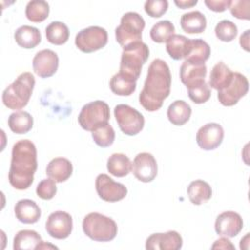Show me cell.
Returning <instances> with one entry per match:
<instances>
[{
	"mask_svg": "<svg viewBox=\"0 0 250 250\" xmlns=\"http://www.w3.org/2000/svg\"><path fill=\"white\" fill-rule=\"evenodd\" d=\"M187 191L190 202L194 205H201L208 201L212 196V188L210 185L203 180H195L191 182Z\"/></svg>",
	"mask_w": 250,
	"mask_h": 250,
	"instance_id": "484cf974",
	"label": "cell"
},
{
	"mask_svg": "<svg viewBox=\"0 0 250 250\" xmlns=\"http://www.w3.org/2000/svg\"><path fill=\"white\" fill-rule=\"evenodd\" d=\"M181 27L182 29L189 34L201 33L205 30L207 21L205 16L199 11H192L186 13L181 17Z\"/></svg>",
	"mask_w": 250,
	"mask_h": 250,
	"instance_id": "cb8c5ba5",
	"label": "cell"
},
{
	"mask_svg": "<svg viewBox=\"0 0 250 250\" xmlns=\"http://www.w3.org/2000/svg\"><path fill=\"white\" fill-rule=\"evenodd\" d=\"M56 193H57L56 182L51 178L42 180L36 187V194L41 199L50 200L56 195Z\"/></svg>",
	"mask_w": 250,
	"mask_h": 250,
	"instance_id": "f35d334b",
	"label": "cell"
},
{
	"mask_svg": "<svg viewBox=\"0 0 250 250\" xmlns=\"http://www.w3.org/2000/svg\"><path fill=\"white\" fill-rule=\"evenodd\" d=\"M183 246V238L176 230L164 233H153L146 240L147 250H179Z\"/></svg>",
	"mask_w": 250,
	"mask_h": 250,
	"instance_id": "e0dca14e",
	"label": "cell"
},
{
	"mask_svg": "<svg viewBox=\"0 0 250 250\" xmlns=\"http://www.w3.org/2000/svg\"><path fill=\"white\" fill-rule=\"evenodd\" d=\"M95 186L99 197L106 202L120 201L128 192L127 188L123 184L114 182L106 174L98 175Z\"/></svg>",
	"mask_w": 250,
	"mask_h": 250,
	"instance_id": "30bf717a",
	"label": "cell"
},
{
	"mask_svg": "<svg viewBox=\"0 0 250 250\" xmlns=\"http://www.w3.org/2000/svg\"><path fill=\"white\" fill-rule=\"evenodd\" d=\"M8 125L11 131L16 134H26L33 126V118L27 111L18 110L10 114Z\"/></svg>",
	"mask_w": 250,
	"mask_h": 250,
	"instance_id": "f1b7e54d",
	"label": "cell"
},
{
	"mask_svg": "<svg viewBox=\"0 0 250 250\" xmlns=\"http://www.w3.org/2000/svg\"><path fill=\"white\" fill-rule=\"evenodd\" d=\"M205 5L213 12L222 13L229 9L230 0H205Z\"/></svg>",
	"mask_w": 250,
	"mask_h": 250,
	"instance_id": "60d3db41",
	"label": "cell"
},
{
	"mask_svg": "<svg viewBox=\"0 0 250 250\" xmlns=\"http://www.w3.org/2000/svg\"><path fill=\"white\" fill-rule=\"evenodd\" d=\"M243 228L241 216L234 211L221 213L215 221V230L217 234L226 237L236 236Z\"/></svg>",
	"mask_w": 250,
	"mask_h": 250,
	"instance_id": "2e32d148",
	"label": "cell"
},
{
	"mask_svg": "<svg viewBox=\"0 0 250 250\" xmlns=\"http://www.w3.org/2000/svg\"><path fill=\"white\" fill-rule=\"evenodd\" d=\"M50 13L49 4L43 0L29 1L25 7V16L32 22H41L45 21Z\"/></svg>",
	"mask_w": 250,
	"mask_h": 250,
	"instance_id": "d6a6232c",
	"label": "cell"
},
{
	"mask_svg": "<svg viewBox=\"0 0 250 250\" xmlns=\"http://www.w3.org/2000/svg\"><path fill=\"white\" fill-rule=\"evenodd\" d=\"M16 218L23 224H35L41 217V210L31 199L19 200L14 208Z\"/></svg>",
	"mask_w": 250,
	"mask_h": 250,
	"instance_id": "ac0fdd59",
	"label": "cell"
},
{
	"mask_svg": "<svg viewBox=\"0 0 250 250\" xmlns=\"http://www.w3.org/2000/svg\"><path fill=\"white\" fill-rule=\"evenodd\" d=\"M206 74L207 67L205 63H193L184 61L180 68L181 81L187 87L200 80H204Z\"/></svg>",
	"mask_w": 250,
	"mask_h": 250,
	"instance_id": "44dd1931",
	"label": "cell"
},
{
	"mask_svg": "<svg viewBox=\"0 0 250 250\" xmlns=\"http://www.w3.org/2000/svg\"><path fill=\"white\" fill-rule=\"evenodd\" d=\"M229 9L231 15L239 20L250 19V1L249 0L230 1Z\"/></svg>",
	"mask_w": 250,
	"mask_h": 250,
	"instance_id": "74e56055",
	"label": "cell"
},
{
	"mask_svg": "<svg viewBox=\"0 0 250 250\" xmlns=\"http://www.w3.org/2000/svg\"><path fill=\"white\" fill-rule=\"evenodd\" d=\"M110 118L109 106L104 101H95L86 104L78 115L79 125L86 131H93L105 124Z\"/></svg>",
	"mask_w": 250,
	"mask_h": 250,
	"instance_id": "52a82bcc",
	"label": "cell"
},
{
	"mask_svg": "<svg viewBox=\"0 0 250 250\" xmlns=\"http://www.w3.org/2000/svg\"><path fill=\"white\" fill-rule=\"evenodd\" d=\"M83 232L92 240L107 242L115 238L117 234V225L109 217L92 212L86 215L82 222Z\"/></svg>",
	"mask_w": 250,
	"mask_h": 250,
	"instance_id": "5b68a950",
	"label": "cell"
},
{
	"mask_svg": "<svg viewBox=\"0 0 250 250\" xmlns=\"http://www.w3.org/2000/svg\"><path fill=\"white\" fill-rule=\"evenodd\" d=\"M35 86V78L30 72H22L2 94L4 105L10 109H21L29 102Z\"/></svg>",
	"mask_w": 250,
	"mask_h": 250,
	"instance_id": "3957f363",
	"label": "cell"
},
{
	"mask_svg": "<svg viewBox=\"0 0 250 250\" xmlns=\"http://www.w3.org/2000/svg\"><path fill=\"white\" fill-rule=\"evenodd\" d=\"M114 117L120 130L128 136L139 134L145 125L143 114L128 104H117L114 107Z\"/></svg>",
	"mask_w": 250,
	"mask_h": 250,
	"instance_id": "ba28073f",
	"label": "cell"
},
{
	"mask_svg": "<svg viewBox=\"0 0 250 250\" xmlns=\"http://www.w3.org/2000/svg\"><path fill=\"white\" fill-rule=\"evenodd\" d=\"M137 81L121 74L120 72L115 73L110 81L109 87L112 93L118 96H130L132 95L137 87Z\"/></svg>",
	"mask_w": 250,
	"mask_h": 250,
	"instance_id": "f546056e",
	"label": "cell"
},
{
	"mask_svg": "<svg viewBox=\"0 0 250 250\" xmlns=\"http://www.w3.org/2000/svg\"><path fill=\"white\" fill-rule=\"evenodd\" d=\"M72 217L64 211L51 213L46 221V230L50 236L56 239H65L72 231Z\"/></svg>",
	"mask_w": 250,
	"mask_h": 250,
	"instance_id": "7c38bea8",
	"label": "cell"
},
{
	"mask_svg": "<svg viewBox=\"0 0 250 250\" xmlns=\"http://www.w3.org/2000/svg\"><path fill=\"white\" fill-rule=\"evenodd\" d=\"M171 73L168 64L161 59H155L148 66L144 88L139 95L140 104L147 111L158 110L170 95Z\"/></svg>",
	"mask_w": 250,
	"mask_h": 250,
	"instance_id": "6da1fadb",
	"label": "cell"
},
{
	"mask_svg": "<svg viewBox=\"0 0 250 250\" xmlns=\"http://www.w3.org/2000/svg\"><path fill=\"white\" fill-rule=\"evenodd\" d=\"M145 26L146 22L141 15L136 12L125 13L121 18L120 24L115 28V39L122 48L142 41V32Z\"/></svg>",
	"mask_w": 250,
	"mask_h": 250,
	"instance_id": "8992f818",
	"label": "cell"
},
{
	"mask_svg": "<svg viewBox=\"0 0 250 250\" xmlns=\"http://www.w3.org/2000/svg\"><path fill=\"white\" fill-rule=\"evenodd\" d=\"M73 167L71 162L64 157H56L52 159L46 168V174L56 183L65 182L72 174Z\"/></svg>",
	"mask_w": 250,
	"mask_h": 250,
	"instance_id": "d6986e66",
	"label": "cell"
},
{
	"mask_svg": "<svg viewBox=\"0 0 250 250\" xmlns=\"http://www.w3.org/2000/svg\"><path fill=\"white\" fill-rule=\"evenodd\" d=\"M211 54L210 46L202 39H189L185 61L193 63H205Z\"/></svg>",
	"mask_w": 250,
	"mask_h": 250,
	"instance_id": "ffe728a7",
	"label": "cell"
},
{
	"mask_svg": "<svg viewBox=\"0 0 250 250\" xmlns=\"http://www.w3.org/2000/svg\"><path fill=\"white\" fill-rule=\"evenodd\" d=\"M215 34L219 40L230 42L237 35V26L229 20H223L216 24Z\"/></svg>",
	"mask_w": 250,
	"mask_h": 250,
	"instance_id": "8d00e7d4",
	"label": "cell"
},
{
	"mask_svg": "<svg viewBox=\"0 0 250 250\" xmlns=\"http://www.w3.org/2000/svg\"><path fill=\"white\" fill-rule=\"evenodd\" d=\"M32 66L35 74H37L39 77H51L58 70L59 57L50 49L41 50L34 56L32 60Z\"/></svg>",
	"mask_w": 250,
	"mask_h": 250,
	"instance_id": "9a60e30c",
	"label": "cell"
},
{
	"mask_svg": "<svg viewBox=\"0 0 250 250\" xmlns=\"http://www.w3.org/2000/svg\"><path fill=\"white\" fill-rule=\"evenodd\" d=\"M149 56V49L146 43L139 41L125 48L121 54L119 72L135 81L140 77L142 67Z\"/></svg>",
	"mask_w": 250,
	"mask_h": 250,
	"instance_id": "277c9868",
	"label": "cell"
},
{
	"mask_svg": "<svg viewBox=\"0 0 250 250\" xmlns=\"http://www.w3.org/2000/svg\"><path fill=\"white\" fill-rule=\"evenodd\" d=\"M224 129L218 123H207L196 133V143L204 150H213L223 142Z\"/></svg>",
	"mask_w": 250,
	"mask_h": 250,
	"instance_id": "5bb4252c",
	"label": "cell"
},
{
	"mask_svg": "<svg viewBox=\"0 0 250 250\" xmlns=\"http://www.w3.org/2000/svg\"><path fill=\"white\" fill-rule=\"evenodd\" d=\"M167 0H147L145 3V11L151 18H160L167 12Z\"/></svg>",
	"mask_w": 250,
	"mask_h": 250,
	"instance_id": "ab89813d",
	"label": "cell"
},
{
	"mask_svg": "<svg viewBox=\"0 0 250 250\" xmlns=\"http://www.w3.org/2000/svg\"><path fill=\"white\" fill-rule=\"evenodd\" d=\"M175 32V26L170 21H160L150 29L149 35L152 41L156 43L166 42Z\"/></svg>",
	"mask_w": 250,
	"mask_h": 250,
	"instance_id": "e575fe53",
	"label": "cell"
},
{
	"mask_svg": "<svg viewBox=\"0 0 250 250\" xmlns=\"http://www.w3.org/2000/svg\"><path fill=\"white\" fill-rule=\"evenodd\" d=\"M94 142L101 147L110 146L115 139V132L109 123L103 124L92 131Z\"/></svg>",
	"mask_w": 250,
	"mask_h": 250,
	"instance_id": "836d02e7",
	"label": "cell"
},
{
	"mask_svg": "<svg viewBox=\"0 0 250 250\" xmlns=\"http://www.w3.org/2000/svg\"><path fill=\"white\" fill-rule=\"evenodd\" d=\"M197 0H175L174 3L177 7L181 9H187V8H191L197 4Z\"/></svg>",
	"mask_w": 250,
	"mask_h": 250,
	"instance_id": "7bdbcfd3",
	"label": "cell"
},
{
	"mask_svg": "<svg viewBox=\"0 0 250 250\" xmlns=\"http://www.w3.org/2000/svg\"><path fill=\"white\" fill-rule=\"evenodd\" d=\"M187 88H188V97L194 104H204L211 97V90L208 84L206 83L205 79L195 82Z\"/></svg>",
	"mask_w": 250,
	"mask_h": 250,
	"instance_id": "d590c367",
	"label": "cell"
},
{
	"mask_svg": "<svg viewBox=\"0 0 250 250\" xmlns=\"http://www.w3.org/2000/svg\"><path fill=\"white\" fill-rule=\"evenodd\" d=\"M37 169V150L29 140L18 141L12 148L11 165L8 174L10 185L19 190L28 188Z\"/></svg>",
	"mask_w": 250,
	"mask_h": 250,
	"instance_id": "7a4b0ae2",
	"label": "cell"
},
{
	"mask_svg": "<svg viewBox=\"0 0 250 250\" xmlns=\"http://www.w3.org/2000/svg\"><path fill=\"white\" fill-rule=\"evenodd\" d=\"M107 43V32L104 27L93 25L80 30L75 36V45L83 53H93Z\"/></svg>",
	"mask_w": 250,
	"mask_h": 250,
	"instance_id": "9c48e42d",
	"label": "cell"
},
{
	"mask_svg": "<svg viewBox=\"0 0 250 250\" xmlns=\"http://www.w3.org/2000/svg\"><path fill=\"white\" fill-rule=\"evenodd\" d=\"M189 38L181 35V34H173L166 41V51L170 58L175 61H179L185 58Z\"/></svg>",
	"mask_w": 250,
	"mask_h": 250,
	"instance_id": "1f68e13d",
	"label": "cell"
},
{
	"mask_svg": "<svg viewBox=\"0 0 250 250\" xmlns=\"http://www.w3.org/2000/svg\"><path fill=\"white\" fill-rule=\"evenodd\" d=\"M45 31L47 40L54 45H62L69 38L68 27L62 21H52L47 25Z\"/></svg>",
	"mask_w": 250,
	"mask_h": 250,
	"instance_id": "4dcf8cb0",
	"label": "cell"
},
{
	"mask_svg": "<svg viewBox=\"0 0 250 250\" xmlns=\"http://www.w3.org/2000/svg\"><path fill=\"white\" fill-rule=\"evenodd\" d=\"M191 115L190 105L183 100H177L173 102L167 109L168 120L176 126H182L186 124Z\"/></svg>",
	"mask_w": 250,
	"mask_h": 250,
	"instance_id": "d4e9b609",
	"label": "cell"
},
{
	"mask_svg": "<svg viewBox=\"0 0 250 250\" xmlns=\"http://www.w3.org/2000/svg\"><path fill=\"white\" fill-rule=\"evenodd\" d=\"M134 176L143 183H149L157 175V163L154 156L148 152L137 154L132 163Z\"/></svg>",
	"mask_w": 250,
	"mask_h": 250,
	"instance_id": "4fadbf2b",
	"label": "cell"
},
{
	"mask_svg": "<svg viewBox=\"0 0 250 250\" xmlns=\"http://www.w3.org/2000/svg\"><path fill=\"white\" fill-rule=\"evenodd\" d=\"M106 168L111 175L122 178L132 171V162L123 153H113L107 159Z\"/></svg>",
	"mask_w": 250,
	"mask_h": 250,
	"instance_id": "4316f807",
	"label": "cell"
},
{
	"mask_svg": "<svg viewBox=\"0 0 250 250\" xmlns=\"http://www.w3.org/2000/svg\"><path fill=\"white\" fill-rule=\"evenodd\" d=\"M38 249H58V247L51 244V243H48V242H45V241L42 240V242L37 246L36 250H38Z\"/></svg>",
	"mask_w": 250,
	"mask_h": 250,
	"instance_id": "f6af8a7d",
	"label": "cell"
},
{
	"mask_svg": "<svg viewBox=\"0 0 250 250\" xmlns=\"http://www.w3.org/2000/svg\"><path fill=\"white\" fill-rule=\"evenodd\" d=\"M233 74L234 72L231 71L229 66H227L223 62H219L211 70L209 86L217 91H221L230 84Z\"/></svg>",
	"mask_w": 250,
	"mask_h": 250,
	"instance_id": "7402d4cb",
	"label": "cell"
},
{
	"mask_svg": "<svg viewBox=\"0 0 250 250\" xmlns=\"http://www.w3.org/2000/svg\"><path fill=\"white\" fill-rule=\"evenodd\" d=\"M248 88L249 83L247 78L240 72H234L230 84L227 88L218 91L217 97L223 105L232 106L247 94Z\"/></svg>",
	"mask_w": 250,
	"mask_h": 250,
	"instance_id": "8fae6325",
	"label": "cell"
},
{
	"mask_svg": "<svg viewBox=\"0 0 250 250\" xmlns=\"http://www.w3.org/2000/svg\"><path fill=\"white\" fill-rule=\"evenodd\" d=\"M14 38L20 47L32 49L41 42V33L34 26L21 25L15 31Z\"/></svg>",
	"mask_w": 250,
	"mask_h": 250,
	"instance_id": "603a6c76",
	"label": "cell"
},
{
	"mask_svg": "<svg viewBox=\"0 0 250 250\" xmlns=\"http://www.w3.org/2000/svg\"><path fill=\"white\" fill-rule=\"evenodd\" d=\"M211 248L212 249H235L234 245H232V243L227 237H221L218 240H216Z\"/></svg>",
	"mask_w": 250,
	"mask_h": 250,
	"instance_id": "b9f144b4",
	"label": "cell"
},
{
	"mask_svg": "<svg viewBox=\"0 0 250 250\" xmlns=\"http://www.w3.org/2000/svg\"><path fill=\"white\" fill-rule=\"evenodd\" d=\"M42 242L38 232L32 229H22L17 232L14 237V250H32Z\"/></svg>",
	"mask_w": 250,
	"mask_h": 250,
	"instance_id": "83f0119b",
	"label": "cell"
},
{
	"mask_svg": "<svg viewBox=\"0 0 250 250\" xmlns=\"http://www.w3.org/2000/svg\"><path fill=\"white\" fill-rule=\"evenodd\" d=\"M249 29L245 30V32L243 34H241L240 39H239V44L240 46L245 50V51H249Z\"/></svg>",
	"mask_w": 250,
	"mask_h": 250,
	"instance_id": "ee69618b",
	"label": "cell"
}]
</instances>
